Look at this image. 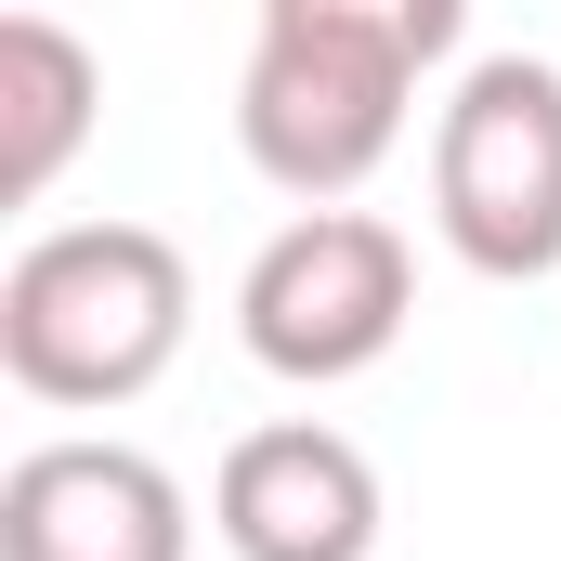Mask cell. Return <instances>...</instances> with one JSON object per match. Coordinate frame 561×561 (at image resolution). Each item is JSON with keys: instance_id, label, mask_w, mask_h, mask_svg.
<instances>
[{"instance_id": "52a82bcc", "label": "cell", "mask_w": 561, "mask_h": 561, "mask_svg": "<svg viewBox=\"0 0 561 561\" xmlns=\"http://www.w3.org/2000/svg\"><path fill=\"white\" fill-rule=\"evenodd\" d=\"M92 105H105L92 39L53 13H0V209L66 183V157L92 144Z\"/></svg>"}, {"instance_id": "6da1fadb", "label": "cell", "mask_w": 561, "mask_h": 561, "mask_svg": "<svg viewBox=\"0 0 561 561\" xmlns=\"http://www.w3.org/2000/svg\"><path fill=\"white\" fill-rule=\"evenodd\" d=\"M431 53H457V0H262L249 66H236L249 170L300 209H340L405 144Z\"/></svg>"}, {"instance_id": "277c9868", "label": "cell", "mask_w": 561, "mask_h": 561, "mask_svg": "<svg viewBox=\"0 0 561 561\" xmlns=\"http://www.w3.org/2000/svg\"><path fill=\"white\" fill-rule=\"evenodd\" d=\"M419 313V249L379 222V209H300L262 236V262L236 275V340L249 366H275L300 392L327 379H366Z\"/></svg>"}, {"instance_id": "8992f818", "label": "cell", "mask_w": 561, "mask_h": 561, "mask_svg": "<svg viewBox=\"0 0 561 561\" xmlns=\"http://www.w3.org/2000/svg\"><path fill=\"white\" fill-rule=\"evenodd\" d=\"M209 523L236 561H366L379 549V470L366 444L327 419H275L249 431L209 483Z\"/></svg>"}, {"instance_id": "3957f363", "label": "cell", "mask_w": 561, "mask_h": 561, "mask_svg": "<svg viewBox=\"0 0 561 561\" xmlns=\"http://www.w3.org/2000/svg\"><path fill=\"white\" fill-rule=\"evenodd\" d=\"M431 222L470 275L536 287L561 275V66L483 53L431 118Z\"/></svg>"}, {"instance_id": "7a4b0ae2", "label": "cell", "mask_w": 561, "mask_h": 561, "mask_svg": "<svg viewBox=\"0 0 561 561\" xmlns=\"http://www.w3.org/2000/svg\"><path fill=\"white\" fill-rule=\"evenodd\" d=\"M196 327V275L157 222H53L0 275V379L26 405H131Z\"/></svg>"}, {"instance_id": "5b68a950", "label": "cell", "mask_w": 561, "mask_h": 561, "mask_svg": "<svg viewBox=\"0 0 561 561\" xmlns=\"http://www.w3.org/2000/svg\"><path fill=\"white\" fill-rule=\"evenodd\" d=\"M196 510L144 444H26L0 470V561H183Z\"/></svg>"}]
</instances>
